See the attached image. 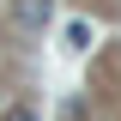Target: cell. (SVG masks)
I'll return each mask as SVG.
<instances>
[{
	"mask_svg": "<svg viewBox=\"0 0 121 121\" xmlns=\"http://www.w3.org/2000/svg\"><path fill=\"white\" fill-rule=\"evenodd\" d=\"M0 121H36V109H6Z\"/></svg>",
	"mask_w": 121,
	"mask_h": 121,
	"instance_id": "obj_3",
	"label": "cell"
},
{
	"mask_svg": "<svg viewBox=\"0 0 121 121\" xmlns=\"http://www.w3.org/2000/svg\"><path fill=\"white\" fill-rule=\"evenodd\" d=\"M43 18H48V0H18V24L24 30H36Z\"/></svg>",
	"mask_w": 121,
	"mask_h": 121,
	"instance_id": "obj_1",
	"label": "cell"
},
{
	"mask_svg": "<svg viewBox=\"0 0 121 121\" xmlns=\"http://www.w3.org/2000/svg\"><path fill=\"white\" fill-rule=\"evenodd\" d=\"M67 48H73V55H85V48H91V24H85V18L67 24Z\"/></svg>",
	"mask_w": 121,
	"mask_h": 121,
	"instance_id": "obj_2",
	"label": "cell"
}]
</instances>
